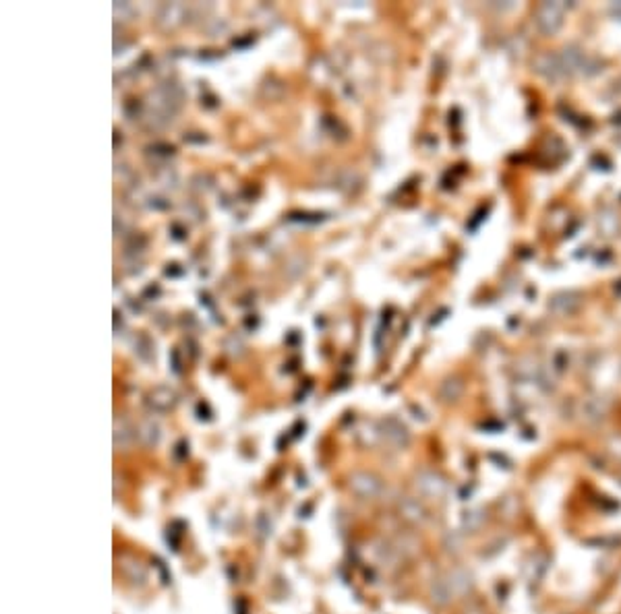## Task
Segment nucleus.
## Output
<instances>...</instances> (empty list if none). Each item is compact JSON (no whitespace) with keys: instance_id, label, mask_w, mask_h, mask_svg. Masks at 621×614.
Listing matches in <instances>:
<instances>
[{"instance_id":"1","label":"nucleus","mask_w":621,"mask_h":614,"mask_svg":"<svg viewBox=\"0 0 621 614\" xmlns=\"http://www.w3.org/2000/svg\"><path fill=\"white\" fill-rule=\"evenodd\" d=\"M565 17V4L561 2H541L534 11V25L543 35H555Z\"/></svg>"},{"instance_id":"2","label":"nucleus","mask_w":621,"mask_h":614,"mask_svg":"<svg viewBox=\"0 0 621 614\" xmlns=\"http://www.w3.org/2000/svg\"><path fill=\"white\" fill-rule=\"evenodd\" d=\"M580 305H582V296L578 292H559L551 298L549 308L557 316H570L580 308Z\"/></svg>"},{"instance_id":"3","label":"nucleus","mask_w":621,"mask_h":614,"mask_svg":"<svg viewBox=\"0 0 621 614\" xmlns=\"http://www.w3.org/2000/svg\"><path fill=\"white\" fill-rule=\"evenodd\" d=\"M416 488L431 499H439L446 494V480L435 472H422L416 478Z\"/></svg>"},{"instance_id":"4","label":"nucleus","mask_w":621,"mask_h":614,"mask_svg":"<svg viewBox=\"0 0 621 614\" xmlns=\"http://www.w3.org/2000/svg\"><path fill=\"white\" fill-rule=\"evenodd\" d=\"M350 488L358 494V497H365V499H375L381 492V482L380 478H375L373 474H354L352 480H350Z\"/></svg>"},{"instance_id":"5","label":"nucleus","mask_w":621,"mask_h":614,"mask_svg":"<svg viewBox=\"0 0 621 614\" xmlns=\"http://www.w3.org/2000/svg\"><path fill=\"white\" fill-rule=\"evenodd\" d=\"M534 68H537V72H541L549 81L565 79V72H563L561 63H559V54H541V56H537Z\"/></svg>"},{"instance_id":"6","label":"nucleus","mask_w":621,"mask_h":614,"mask_svg":"<svg viewBox=\"0 0 621 614\" xmlns=\"http://www.w3.org/2000/svg\"><path fill=\"white\" fill-rule=\"evenodd\" d=\"M383 437L391 444H396V447H404V444L408 443L406 428L400 422H396V420H385L383 422Z\"/></svg>"},{"instance_id":"7","label":"nucleus","mask_w":621,"mask_h":614,"mask_svg":"<svg viewBox=\"0 0 621 614\" xmlns=\"http://www.w3.org/2000/svg\"><path fill=\"white\" fill-rule=\"evenodd\" d=\"M605 414H607V404L598 397H592L584 404V418L588 422H598L605 418Z\"/></svg>"},{"instance_id":"8","label":"nucleus","mask_w":621,"mask_h":614,"mask_svg":"<svg viewBox=\"0 0 621 614\" xmlns=\"http://www.w3.org/2000/svg\"><path fill=\"white\" fill-rule=\"evenodd\" d=\"M402 513H404V517H408L410 521H416V523H420V521H425L427 519V511H425V507L418 503V501H406L404 505H402Z\"/></svg>"},{"instance_id":"9","label":"nucleus","mask_w":621,"mask_h":614,"mask_svg":"<svg viewBox=\"0 0 621 614\" xmlns=\"http://www.w3.org/2000/svg\"><path fill=\"white\" fill-rule=\"evenodd\" d=\"M151 406H156L158 409H170L174 406V393L166 389V395L160 397V393H158V389H156V391L151 393Z\"/></svg>"},{"instance_id":"10","label":"nucleus","mask_w":621,"mask_h":614,"mask_svg":"<svg viewBox=\"0 0 621 614\" xmlns=\"http://www.w3.org/2000/svg\"><path fill=\"white\" fill-rule=\"evenodd\" d=\"M441 389H449V395L446 402H456V399L462 395V383H460L458 378H449V380H446Z\"/></svg>"},{"instance_id":"11","label":"nucleus","mask_w":621,"mask_h":614,"mask_svg":"<svg viewBox=\"0 0 621 614\" xmlns=\"http://www.w3.org/2000/svg\"><path fill=\"white\" fill-rule=\"evenodd\" d=\"M607 451H609L617 461H621V437H613V439L607 443Z\"/></svg>"}]
</instances>
